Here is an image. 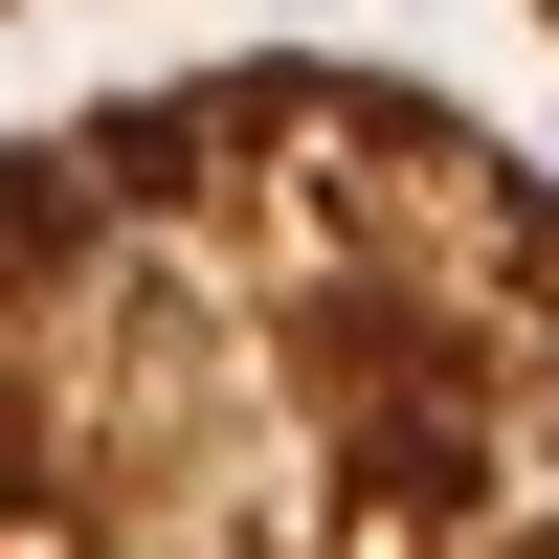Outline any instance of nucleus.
<instances>
[{"label": "nucleus", "instance_id": "1", "mask_svg": "<svg viewBox=\"0 0 559 559\" xmlns=\"http://www.w3.org/2000/svg\"><path fill=\"white\" fill-rule=\"evenodd\" d=\"M0 559H559V157L358 45L23 112Z\"/></svg>", "mask_w": 559, "mask_h": 559}]
</instances>
